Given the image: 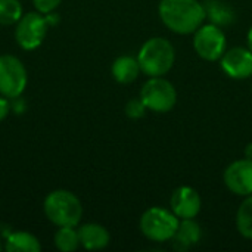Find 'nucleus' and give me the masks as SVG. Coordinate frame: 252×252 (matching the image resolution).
<instances>
[{"label": "nucleus", "instance_id": "nucleus-1", "mask_svg": "<svg viewBox=\"0 0 252 252\" xmlns=\"http://www.w3.org/2000/svg\"><path fill=\"white\" fill-rule=\"evenodd\" d=\"M161 21L176 34H193L205 21V9L199 0H161Z\"/></svg>", "mask_w": 252, "mask_h": 252}, {"label": "nucleus", "instance_id": "nucleus-2", "mask_svg": "<svg viewBox=\"0 0 252 252\" xmlns=\"http://www.w3.org/2000/svg\"><path fill=\"white\" fill-rule=\"evenodd\" d=\"M137 61L142 72L148 77H162L173 68L176 52L170 40L152 37L140 47Z\"/></svg>", "mask_w": 252, "mask_h": 252}, {"label": "nucleus", "instance_id": "nucleus-3", "mask_svg": "<svg viewBox=\"0 0 252 252\" xmlns=\"http://www.w3.org/2000/svg\"><path fill=\"white\" fill-rule=\"evenodd\" d=\"M47 219L59 227H75L83 216L80 199L68 190H55L44 201Z\"/></svg>", "mask_w": 252, "mask_h": 252}, {"label": "nucleus", "instance_id": "nucleus-4", "mask_svg": "<svg viewBox=\"0 0 252 252\" xmlns=\"http://www.w3.org/2000/svg\"><path fill=\"white\" fill-rule=\"evenodd\" d=\"M180 219L170 210L161 207L148 208L140 217V232L154 242L171 241Z\"/></svg>", "mask_w": 252, "mask_h": 252}, {"label": "nucleus", "instance_id": "nucleus-5", "mask_svg": "<svg viewBox=\"0 0 252 252\" xmlns=\"http://www.w3.org/2000/svg\"><path fill=\"white\" fill-rule=\"evenodd\" d=\"M140 99L148 111L165 114L174 108L177 102V92L164 77H149L140 90Z\"/></svg>", "mask_w": 252, "mask_h": 252}, {"label": "nucleus", "instance_id": "nucleus-6", "mask_svg": "<svg viewBox=\"0 0 252 252\" xmlns=\"http://www.w3.org/2000/svg\"><path fill=\"white\" fill-rule=\"evenodd\" d=\"M193 49L204 61H219L226 52V35L221 27L202 24L193 32Z\"/></svg>", "mask_w": 252, "mask_h": 252}, {"label": "nucleus", "instance_id": "nucleus-7", "mask_svg": "<svg viewBox=\"0 0 252 252\" xmlns=\"http://www.w3.org/2000/svg\"><path fill=\"white\" fill-rule=\"evenodd\" d=\"M27 86V71L22 62L10 55L0 56V94L15 99Z\"/></svg>", "mask_w": 252, "mask_h": 252}, {"label": "nucleus", "instance_id": "nucleus-8", "mask_svg": "<svg viewBox=\"0 0 252 252\" xmlns=\"http://www.w3.org/2000/svg\"><path fill=\"white\" fill-rule=\"evenodd\" d=\"M47 27L49 25L46 22V18H43L40 13L31 12L21 16L15 31L18 44L25 50H32L38 47L46 35Z\"/></svg>", "mask_w": 252, "mask_h": 252}, {"label": "nucleus", "instance_id": "nucleus-9", "mask_svg": "<svg viewBox=\"0 0 252 252\" xmlns=\"http://www.w3.org/2000/svg\"><path fill=\"white\" fill-rule=\"evenodd\" d=\"M223 180L232 193L238 196L252 195V159L244 158L233 161L224 170Z\"/></svg>", "mask_w": 252, "mask_h": 252}, {"label": "nucleus", "instance_id": "nucleus-10", "mask_svg": "<svg viewBox=\"0 0 252 252\" xmlns=\"http://www.w3.org/2000/svg\"><path fill=\"white\" fill-rule=\"evenodd\" d=\"M221 69L235 80L252 77V50L250 47H232L220 58Z\"/></svg>", "mask_w": 252, "mask_h": 252}, {"label": "nucleus", "instance_id": "nucleus-11", "mask_svg": "<svg viewBox=\"0 0 252 252\" xmlns=\"http://www.w3.org/2000/svg\"><path fill=\"white\" fill-rule=\"evenodd\" d=\"M201 196L199 193L190 186H180L177 188L170 199L171 211L180 219H195L201 211Z\"/></svg>", "mask_w": 252, "mask_h": 252}, {"label": "nucleus", "instance_id": "nucleus-12", "mask_svg": "<svg viewBox=\"0 0 252 252\" xmlns=\"http://www.w3.org/2000/svg\"><path fill=\"white\" fill-rule=\"evenodd\" d=\"M202 238L201 226L195 219H183L179 223V227L173 236V247L177 251H188L190 247L196 245Z\"/></svg>", "mask_w": 252, "mask_h": 252}, {"label": "nucleus", "instance_id": "nucleus-13", "mask_svg": "<svg viewBox=\"0 0 252 252\" xmlns=\"http://www.w3.org/2000/svg\"><path fill=\"white\" fill-rule=\"evenodd\" d=\"M78 236H80V244L90 251H96V250H103L105 247H108L111 236L109 232L96 223H89L84 224L78 229Z\"/></svg>", "mask_w": 252, "mask_h": 252}, {"label": "nucleus", "instance_id": "nucleus-14", "mask_svg": "<svg viewBox=\"0 0 252 252\" xmlns=\"http://www.w3.org/2000/svg\"><path fill=\"white\" fill-rule=\"evenodd\" d=\"M205 16L210 19L211 24L219 27L232 25L236 19V12L230 3L224 0H205L204 3Z\"/></svg>", "mask_w": 252, "mask_h": 252}, {"label": "nucleus", "instance_id": "nucleus-15", "mask_svg": "<svg viewBox=\"0 0 252 252\" xmlns=\"http://www.w3.org/2000/svg\"><path fill=\"white\" fill-rule=\"evenodd\" d=\"M111 71H112V77L121 84L133 83L142 72L137 58H133V56L117 58L112 63Z\"/></svg>", "mask_w": 252, "mask_h": 252}, {"label": "nucleus", "instance_id": "nucleus-16", "mask_svg": "<svg viewBox=\"0 0 252 252\" xmlns=\"http://www.w3.org/2000/svg\"><path fill=\"white\" fill-rule=\"evenodd\" d=\"M4 250L7 252H40L41 245L34 235L27 232H15L7 236Z\"/></svg>", "mask_w": 252, "mask_h": 252}, {"label": "nucleus", "instance_id": "nucleus-17", "mask_svg": "<svg viewBox=\"0 0 252 252\" xmlns=\"http://www.w3.org/2000/svg\"><path fill=\"white\" fill-rule=\"evenodd\" d=\"M236 229L244 238L252 239V195L245 196V201L238 208Z\"/></svg>", "mask_w": 252, "mask_h": 252}, {"label": "nucleus", "instance_id": "nucleus-18", "mask_svg": "<svg viewBox=\"0 0 252 252\" xmlns=\"http://www.w3.org/2000/svg\"><path fill=\"white\" fill-rule=\"evenodd\" d=\"M55 245L63 252L75 251L80 245L78 230L74 227H61L55 235Z\"/></svg>", "mask_w": 252, "mask_h": 252}, {"label": "nucleus", "instance_id": "nucleus-19", "mask_svg": "<svg viewBox=\"0 0 252 252\" xmlns=\"http://www.w3.org/2000/svg\"><path fill=\"white\" fill-rule=\"evenodd\" d=\"M22 6L18 0H0V25H10L21 19Z\"/></svg>", "mask_w": 252, "mask_h": 252}, {"label": "nucleus", "instance_id": "nucleus-20", "mask_svg": "<svg viewBox=\"0 0 252 252\" xmlns=\"http://www.w3.org/2000/svg\"><path fill=\"white\" fill-rule=\"evenodd\" d=\"M146 106L145 103L142 102V99H130L126 105V115L131 120H139V118H143L145 114H146Z\"/></svg>", "mask_w": 252, "mask_h": 252}, {"label": "nucleus", "instance_id": "nucleus-21", "mask_svg": "<svg viewBox=\"0 0 252 252\" xmlns=\"http://www.w3.org/2000/svg\"><path fill=\"white\" fill-rule=\"evenodd\" d=\"M61 1L62 0H34V4H35V7H37L38 12H41V13H50L52 10H55L59 6Z\"/></svg>", "mask_w": 252, "mask_h": 252}, {"label": "nucleus", "instance_id": "nucleus-22", "mask_svg": "<svg viewBox=\"0 0 252 252\" xmlns=\"http://www.w3.org/2000/svg\"><path fill=\"white\" fill-rule=\"evenodd\" d=\"M9 111H10V103H9L7 97L0 96V121L7 117Z\"/></svg>", "mask_w": 252, "mask_h": 252}, {"label": "nucleus", "instance_id": "nucleus-23", "mask_svg": "<svg viewBox=\"0 0 252 252\" xmlns=\"http://www.w3.org/2000/svg\"><path fill=\"white\" fill-rule=\"evenodd\" d=\"M10 109H13L16 114H21V112H24V111H25V103L19 99V96H18V97H15V99H12Z\"/></svg>", "mask_w": 252, "mask_h": 252}, {"label": "nucleus", "instance_id": "nucleus-24", "mask_svg": "<svg viewBox=\"0 0 252 252\" xmlns=\"http://www.w3.org/2000/svg\"><path fill=\"white\" fill-rule=\"evenodd\" d=\"M46 22H47V25L49 24H56L58 22V16L56 15H47L46 16Z\"/></svg>", "mask_w": 252, "mask_h": 252}, {"label": "nucleus", "instance_id": "nucleus-25", "mask_svg": "<svg viewBox=\"0 0 252 252\" xmlns=\"http://www.w3.org/2000/svg\"><path fill=\"white\" fill-rule=\"evenodd\" d=\"M245 158L252 159V143H248L247 148H245Z\"/></svg>", "mask_w": 252, "mask_h": 252}, {"label": "nucleus", "instance_id": "nucleus-26", "mask_svg": "<svg viewBox=\"0 0 252 252\" xmlns=\"http://www.w3.org/2000/svg\"><path fill=\"white\" fill-rule=\"evenodd\" d=\"M248 47L252 50V27L251 30L248 31Z\"/></svg>", "mask_w": 252, "mask_h": 252}, {"label": "nucleus", "instance_id": "nucleus-27", "mask_svg": "<svg viewBox=\"0 0 252 252\" xmlns=\"http://www.w3.org/2000/svg\"><path fill=\"white\" fill-rule=\"evenodd\" d=\"M0 250H1V244H0Z\"/></svg>", "mask_w": 252, "mask_h": 252}]
</instances>
